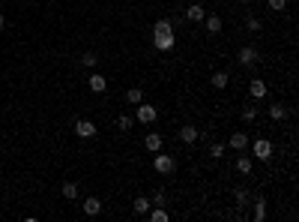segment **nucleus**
I'll return each instance as SVG.
<instances>
[{
    "instance_id": "2eb2a0df",
    "label": "nucleus",
    "mask_w": 299,
    "mask_h": 222,
    "mask_svg": "<svg viewBox=\"0 0 299 222\" xmlns=\"http://www.w3.org/2000/svg\"><path fill=\"white\" fill-rule=\"evenodd\" d=\"M287 105H281V102H275V105H269V117H272V120L275 123H281V120H287Z\"/></svg>"
},
{
    "instance_id": "393cba45",
    "label": "nucleus",
    "mask_w": 299,
    "mask_h": 222,
    "mask_svg": "<svg viewBox=\"0 0 299 222\" xmlns=\"http://www.w3.org/2000/svg\"><path fill=\"white\" fill-rule=\"evenodd\" d=\"M63 198H78V183H63Z\"/></svg>"
},
{
    "instance_id": "20e7f679",
    "label": "nucleus",
    "mask_w": 299,
    "mask_h": 222,
    "mask_svg": "<svg viewBox=\"0 0 299 222\" xmlns=\"http://www.w3.org/2000/svg\"><path fill=\"white\" fill-rule=\"evenodd\" d=\"M249 147H252V153H254L260 162H267V159L272 156V141H269V138H254V141H249Z\"/></svg>"
},
{
    "instance_id": "7c9ffc66",
    "label": "nucleus",
    "mask_w": 299,
    "mask_h": 222,
    "mask_svg": "<svg viewBox=\"0 0 299 222\" xmlns=\"http://www.w3.org/2000/svg\"><path fill=\"white\" fill-rule=\"evenodd\" d=\"M3 27H6V15H3V12H0V30H3Z\"/></svg>"
},
{
    "instance_id": "cd10ccee",
    "label": "nucleus",
    "mask_w": 299,
    "mask_h": 222,
    "mask_svg": "<svg viewBox=\"0 0 299 222\" xmlns=\"http://www.w3.org/2000/svg\"><path fill=\"white\" fill-rule=\"evenodd\" d=\"M245 27H249V33H260V27H263V24L252 15V18H245Z\"/></svg>"
},
{
    "instance_id": "423d86ee",
    "label": "nucleus",
    "mask_w": 299,
    "mask_h": 222,
    "mask_svg": "<svg viewBox=\"0 0 299 222\" xmlns=\"http://www.w3.org/2000/svg\"><path fill=\"white\" fill-rule=\"evenodd\" d=\"M72 129H75L78 138H96V132H99V129H96V123H93V120H87V117L75 120V126H72Z\"/></svg>"
},
{
    "instance_id": "dca6fc26",
    "label": "nucleus",
    "mask_w": 299,
    "mask_h": 222,
    "mask_svg": "<svg viewBox=\"0 0 299 222\" xmlns=\"http://www.w3.org/2000/svg\"><path fill=\"white\" fill-rule=\"evenodd\" d=\"M144 147H147L150 153H159V150H162V135H159V132H150L147 138H144Z\"/></svg>"
},
{
    "instance_id": "a878e982",
    "label": "nucleus",
    "mask_w": 299,
    "mask_h": 222,
    "mask_svg": "<svg viewBox=\"0 0 299 222\" xmlns=\"http://www.w3.org/2000/svg\"><path fill=\"white\" fill-rule=\"evenodd\" d=\"M96 63H99V57L93 54V51H87V54L81 57V66H87V69H93V66H96Z\"/></svg>"
},
{
    "instance_id": "6e6552de",
    "label": "nucleus",
    "mask_w": 299,
    "mask_h": 222,
    "mask_svg": "<svg viewBox=\"0 0 299 222\" xmlns=\"http://www.w3.org/2000/svg\"><path fill=\"white\" fill-rule=\"evenodd\" d=\"M186 21H191V24H198V21H204L206 18V6H201V3H189L186 6V15H183Z\"/></svg>"
},
{
    "instance_id": "f8f14e48",
    "label": "nucleus",
    "mask_w": 299,
    "mask_h": 222,
    "mask_svg": "<svg viewBox=\"0 0 299 222\" xmlns=\"http://www.w3.org/2000/svg\"><path fill=\"white\" fill-rule=\"evenodd\" d=\"M81 210H84V213H87V216H99V213H102V201H99V198H93V195H90V198H87V201H84V204H81Z\"/></svg>"
},
{
    "instance_id": "412c9836",
    "label": "nucleus",
    "mask_w": 299,
    "mask_h": 222,
    "mask_svg": "<svg viewBox=\"0 0 299 222\" xmlns=\"http://www.w3.org/2000/svg\"><path fill=\"white\" fill-rule=\"evenodd\" d=\"M126 102H129V105L144 102V90H141V87H129V90H126Z\"/></svg>"
},
{
    "instance_id": "bb28decb",
    "label": "nucleus",
    "mask_w": 299,
    "mask_h": 222,
    "mask_svg": "<svg viewBox=\"0 0 299 222\" xmlns=\"http://www.w3.org/2000/svg\"><path fill=\"white\" fill-rule=\"evenodd\" d=\"M209 156H213V159H221V156H224V144H219V141L209 144Z\"/></svg>"
},
{
    "instance_id": "4be33fe9",
    "label": "nucleus",
    "mask_w": 299,
    "mask_h": 222,
    "mask_svg": "<svg viewBox=\"0 0 299 222\" xmlns=\"http://www.w3.org/2000/svg\"><path fill=\"white\" fill-rule=\"evenodd\" d=\"M132 126H135V117H132V114H120V117H117V129H120V132H129Z\"/></svg>"
},
{
    "instance_id": "4468645a",
    "label": "nucleus",
    "mask_w": 299,
    "mask_h": 222,
    "mask_svg": "<svg viewBox=\"0 0 299 222\" xmlns=\"http://www.w3.org/2000/svg\"><path fill=\"white\" fill-rule=\"evenodd\" d=\"M105 87H108V78L99 75V72H90V90L93 93H105Z\"/></svg>"
},
{
    "instance_id": "f3484780",
    "label": "nucleus",
    "mask_w": 299,
    "mask_h": 222,
    "mask_svg": "<svg viewBox=\"0 0 299 222\" xmlns=\"http://www.w3.org/2000/svg\"><path fill=\"white\" fill-rule=\"evenodd\" d=\"M209 84H213L216 90H224L227 84H231V75H227V72H213V75H209Z\"/></svg>"
},
{
    "instance_id": "c85d7f7f",
    "label": "nucleus",
    "mask_w": 299,
    "mask_h": 222,
    "mask_svg": "<svg viewBox=\"0 0 299 222\" xmlns=\"http://www.w3.org/2000/svg\"><path fill=\"white\" fill-rule=\"evenodd\" d=\"M284 6H287V0H269V9H272V12H281Z\"/></svg>"
},
{
    "instance_id": "9b49d317",
    "label": "nucleus",
    "mask_w": 299,
    "mask_h": 222,
    "mask_svg": "<svg viewBox=\"0 0 299 222\" xmlns=\"http://www.w3.org/2000/svg\"><path fill=\"white\" fill-rule=\"evenodd\" d=\"M198 138H201V129H198V126H183V129H180V141H183V144H195Z\"/></svg>"
},
{
    "instance_id": "39448f33",
    "label": "nucleus",
    "mask_w": 299,
    "mask_h": 222,
    "mask_svg": "<svg viewBox=\"0 0 299 222\" xmlns=\"http://www.w3.org/2000/svg\"><path fill=\"white\" fill-rule=\"evenodd\" d=\"M156 117H159L156 105H144V102H138V114H135V120H138V123L150 126V123H156Z\"/></svg>"
},
{
    "instance_id": "f03ea898",
    "label": "nucleus",
    "mask_w": 299,
    "mask_h": 222,
    "mask_svg": "<svg viewBox=\"0 0 299 222\" xmlns=\"http://www.w3.org/2000/svg\"><path fill=\"white\" fill-rule=\"evenodd\" d=\"M153 168H156V171H159V174H173V171H177V159H173L171 156V153H156V156H153Z\"/></svg>"
},
{
    "instance_id": "9d476101",
    "label": "nucleus",
    "mask_w": 299,
    "mask_h": 222,
    "mask_svg": "<svg viewBox=\"0 0 299 222\" xmlns=\"http://www.w3.org/2000/svg\"><path fill=\"white\" fill-rule=\"evenodd\" d=\"M252 201H254L252 219H254V222H263V219H267V198H263V195H252Z\"/></svg>"
},
{
    "instance_id": "5701e85b",
    "label": "nucleus",
    "mask_w": 299,
    "mask_h": 222,
    "mask_svg": "<svg viewBox=\"0 0 299 222\" xmlns=\"http://www.w3.org/2000/svg\"><path fill=\"white\" fill-rule=\"evenodd\" d=\"M252 168H254L252 156H239V159H236V171H239V174H252Z\"/></svg>"
},
{
    "instance_id": "0eeeda50",
    "label": "nucleus",
    "mask_w": 299,
    "mask_h": 222,
    "mask_svg": "<svg viewBox=\"0 0 299 222\" xmlns=\"http://www.w3.org/2000/svg\"><path fill=\"white\" fill-rule=\"evenodd\" d=\"M267 93H269V87H267V81H260V78H252V81H249V96H252L254 102H260V99H267Z\"/></svg>"
},
{
    "instance_id": "a211bd4d",
    "label": "nucleus",
    "mask_w": 299,
    "mask_h": 222,
    "mask_svg": "<svg viewBox=\"0 0 299 222\" xmlns=\"http://www.w3.org/2000/svg\"><path fill=\"white\" fill-rule=\"evenodd\" d=\"M150 207H153V201H150V198H144V195H138V198H135V204H132V210H135L138 216H147V210H150Z\"/></svg>"
},
{
    "instance_id": "f257e3e1",
    "label": "nucleus",
    "mask_w": 299,
    "mask_h": 222,
    "mask_svg": "<svg viewBox=\"0 0 299 222\" xmlns=\"http://www.w3.org/2000/svg\"><path fill=\"white\" fill-rule=\"evenodd\" d=\"M153 45L159 51H171L173 45H177V36H173V24L171 18H159L153 24Z\"/></svg>"
},
{
    "instance_id": "7ed1b4c3",
    "label": "nucleus",
    "mask_w": 299,
    "mask_h": 222,
    "mask_svg": "<svg viewBox=\"0 0 299 222\" xmlns=\"http://www.w3.org/2000/svg\"><path fill=\"white\" fill-rule=\"evenodd\" d=\"M236 60H239V66L252 69V66H257V63H260V51H257L254 45H242V48H239V54H236Z\"/></svg>"
},
{
    "instance_id": "ddd939ff",
    "label": "nucleus",
    "mask_w": 299,
    "mask_h": 222,
    "mask_svg": "<svg viewBox=\"0 0 299 222\" xmlns=\"http://www.w3.org/2000/svg\"><path fill=\"white\" fill-rule=\"evenodd\" d=\"M234 204H236V207H245V204H252V192L245 189V186H236V189H234Z\"/></svg>"
},
{
    "instance_id": "b1692460",
    "label": "nucleus",
    "mask_w": 299,
    "mask_h": 222,
    "mask_svg": "<svg viewBox=\"0 0 299 222\" xmlns=\"http://www.w3.org/2000/svg\"><path fill=\"white\" fill-rule=\"evenodd\" d=\"M242 120H245V123H254V120H257V105H245V108H242Z\"/></svg>"
},
{
    "instance_id": "aec40b11",
    "label": "nucleus",
    "mask_w": 299,
    "mask_h": 222,
    "mask_svg": "<svg viewBox=\"0 0 299 222\" xmlns=\"http://www.w3.org/2000/svg\"><path fill=\"white\" fill-rule=\"evenodd\" d=\"M147 219H150V222H168L171 216H168V210H165V207H159V204H156V207H150V210H147Z\"/></svg>"
},
{
    "instance_id": "c756f323",
    "label": "nucleus",
    "mask_w": 299,
    "mask_h": 222,
    "mask_svg": "<svg viewBox=\"0 0 299 222\" xmlns=\"http://www.w3.org/2000/svg\"><path fill=\"white\" fill-rule=\"evenodd\" d=\"M150 201H153V204H159V207H165V192H156Z\"/></svg>"
},
{
    "instance_id": "2f4dec72",
    "label": "nucleus",
    "mask_w": 299,
    "mask_h": 222,
    "mask_svg": "<svg viewBox=\"0 0 299 222\" xmlns=\"http://www.w3.org/2000/svg\"><path fill=\"white\" fill-rule=\"evenodd\" d=\"M239 3H242V6H249V3H252V0H239Z\"/></svg>"
},
{
    "instance_id": "6ab92c4d",
    "label": "nucleus",
    "mask_w": 299,
    "mask_h": 222,
    "mask_svg": "<svg viewBox=\"0 0 299 222\" xmlns=\"http://www.w3.org/2000/svg\"><path fill=\"white\" fill-rule=\"evenodd\" d=\"M204 24H206V33H209V36H216V33H221V18H219V15H206V18H204Z\"/></svg>"
},
{
    "instance_id": "1a4fd4ad",
    "label": "nucleus",
    "mask_w": 299,
    "mask_h": 222,
    "mask_svg": "<svg viewBox=\"0 0 299 222\" xmlns=\"http://www.w3.org/2000/svg\"><path fill=\"white\" fill-rule=\"evenodd\" d=\"M227 147L236 150V153H245V150H249V135H245V132H234L231 141H227Z\"/></svg>"
}]
</instances>
